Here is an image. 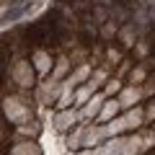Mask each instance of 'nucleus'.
<instances>
[{
	"mask_svg": "<svg viewBox=\"0 0 155 155\" xmlns=\"http://www.w3.org/2000/svg\"><path fill=\"white\" fill-rule=\"evenodd\" d=\"M3 116H5L11 124H23V122H31L34 119V104L23 96V91L18 93H11L3 98Z\"/></svg>",
	"mask_w": 155,
	"mask_h": 155,
	"instance_id": "f257e3e1",
	"label": "nucleus"
},
{
	"mask_svg": "<svg viewBox=\"0 0 155 155\" xmlns=\"http://www.w3.org/2000/svg\"><path fill=\"white\" fill-rule=\"evenodd\" d=\"M11 80L18 85V91H34V85H36V72H34V67H31V60H23V57L13 60Z\"/></svg>",
	"mask_w": 155,
	"mask_h": 155,
	"instance_id": "f03ea898",
	"label": "nucleus"
},
{
	"mask_svg": "<svg viewBox=\"0 0 155 155\" xmlns=\"http://www.w3.org/2000/svg\"><path fill=\"white\" fill-rule=\"evenodd\" d=\"M34 96H36V104H54L57 96H60V80H54V78H41L36 85H34Z\"/></svg>",
	"mask_w": 155,
	"mask_h": 155,
	"instance_id": "7ed1b4c3",
	"label": "nucleus"
},
{
	"mask_svg": "<svg viewBox=\"0 0 155 155\" xmlns=\"http://www.w3.org/2000/svg\"><path fill=\"white\" fill-rule=\"evenodd\" d=\"M52 65H54V54H52V49H47V47H36V49L31 52V67H34V72H36L39 78H49Z\"/></svg>",
	"mask_w": 155,
	"mask_h": 155,
	"instance_id": "20e7f679",
	"label": "nucleus"
},
{
	"mask_svg": "<svg viewBox=\"0 0 155 155\" xmlns=\"http://www.w3.org/2000/svg\"><path fill=\"white\" fill-rule=\"evenodd\" d=\"M106 140V129L104 124H83V132H80V147H98Z\"/></svg>",
	"mask_w": 155,
	"mask_h": 155,
	"instance_id": "39448f33",
	"label": "nucleus"
},
{
	"mask_svg": "<svg viewBox=\"0 0 155 155\" xmlns=\"http://www.w3.org/2000/svg\"><path fill=\"white\" fill-rule=\"evenodd\" d=\"M80 122V111L75 109V106H70V109H62L54 114V129H60V132H70L72 127H78Z\"/></svg>",
	"mask_w": 155,
	"mask_h": 155,
	"instance_id": "423d86ee",
	"label": "nucleus"
},
{
	"mask_svg": "<svg viewBox=\"0 0 155 155\" xmlns=\"http://www.w3.org/2000/svg\"><path fill=\"white\" fill-rule=\"evenodd\" d=\"M104 98H106V96L101 93V91H96V93L78 109V111H80V122H96V116H98L101 106H104Z\"/></svg>",
	"mask_w": 155,
	"mask_h": 155,
	"instance_id": "0eeeda50",
	"label": "nucleus"
},
{
	"mask_svg": "<svg viewBox=\"0 0 155 155\" xmlns=\"http://www.w3.org/2000/svg\"><path fill=\"white\" fill-rule=\"evenodd\" d=\"M122 124H124V132H137V129L145 127V114H142V104L132 106V109L122 111Z\"/></svg>",
	"mask_w": 155,
	"mask_h": 155,
	"instance_id": "6e6552de",
	"label": "nucleus"
},
{
	"mask_svg": "<svg viewBox=\"0 0 155 155\" xmlns=\"http://www.w3.org/2000/svg\"><path fill=\"white\" fill-rule=\"evenodd\" d=\"M116 101H119V106H122V111L132 109V106H140L142 104V88L140 85H124L122 91H119V96H116Z\"/></svg>",
	"mask_w": 155,
	"mask_h": 155,
	"instance_id": "1a4fd4ad",
	"label": "nucleus"
},
{
	"mask_svg": "<svg viewBox=\"0 0 155 155\" xmlns=\"http://www.w3.org/2000/svg\"><path fill=\"white\" fill-rule=\"evenodd\" d=\"M93 67H96V65H93L91 60L80 62V65H75V67L70 70V75H67V80H70V83L75 85V88H78V85H83L85 80L91 78V72H93Z\"/></svg>",
	"mask_w": 155,
	"mask_h": 155,
	"instance_id": "9d476101",
	"label": "nucleus"
},
{
	"mask_svg": "<svg viewBox=\"0 0 155 155\" xmlns=\"http://www.w3.org/2000/svg\"><path fill=\"white\" fill-rule=\"evenodd\" d=\"M119 114H122L119 101H116V98H104V106H101L98 116H96V124H106V122H111V119L119 116Z\"/></svg>",
	"mask_w": 155,
	"mask_h": 155,
	"instance_id": "9b49d317",
	"label": "nucleus"
},
{
	"mask_svg": "<svg viewBox=\"0 0 155 155\" xmlns=\"http://www.w3.org/2000/svg\"><path fill=\"white\" fill-rule=\"evenodd\" d=\"M109 78H111V70H109L106 65H98V67H93V72H91V78L85 80V85H88V88L96 93V91L104 88V83L109 80Z\"/></svg>",
	"mask_w": 155,
	"mask_h": 155,
	"instance_id": "f8f14e48",
	"label": "nucleus"
},
{
	"mask_svg": "<svg viewBox=\"0 0 155 155\" xmlns=\"http://www.w3.org/2000/svg\"><path fill=\"white\" fill-rule=\"evenodd\" d=\"M70 70H72L70 57H67V54H57V57H54V65H52L49 78H54V80H65V78L70 75Z\"/></svg>",
	"mask_w": 155,
	"mask_h": 155,
	"instance_id": "ddd939ff",
	"label": "nucleus"
},
{
	"mask_svg": "<svg viewBox=\"0 0 155 155\" xmlns=\"http://www.w3.org/2000/svg\"><path fill=\"white\" fill-rule=\"evenodd\" d=\"M116 39L122 41V49H132L134 41H137V31H134V23H124V26H119V34H116Z\"/></svg>",
	"mask_w": 155,
	"mask_h": 155,
	"instance_id": "4468645a",
	"label": "nucleus"
},
{
	"mask_svg": "<svg viewBox=\"0 0 155 155\" xmlns=\"http://www.w3.org/2000/svg\"><path fill=\"white\" fill-rule=\"evenodd\" d=\"M11 155H41V147L36 140H21L11 147Z\"/></svg>",
	"mask_w": 155,
	"mask_h": 155,
	"instance_id": "2eb2a0df",
	"label": "nucleus"
},
{
	"mask_svg": "<svg viewBox=\"0 0 155 155\" xmlns=\"http://www.w3.org/2000/svg\"><path fill=\"white\" fill-rule=\"evenodd\" d=\"M147 78H150V70L142 62H137V65H132V70L127 72V85H142Z\"/></svg>",
	"mask_w": 155,
	"mask_h": 155,
	"instance_id": "dca6fc26",
	"label": "nucleus"
},
{
	"mask_svg": "<svg viewBox=\"0 0 155 155\" xmlns=\"http://www.w3.org/2000/svg\"><path fill=\"white\" fill-rule=\"evenodd\" d=\"M122 88H124V80H122V78H116V75H114V78H109V80L104 83V88H101V93H104L106 98H116Z\"/></svg>",
	"mask_w": 155,
	"mask_h": 155,
	"instance_id": "f3484780",
	"label": "nucleus"
},
{
	"mask_svg": "<svg viewBox=\"0 0 155 155\" xmlns=\"http://www.w3.org/2000/svg\"><path fill=\"white\" fill-rule=\"evenodd\" d=\"M116 34H119V23H116L114 18L104 21V23H101V28H98V36H101V39H106V41H114Z\"/></svg>",
	"mask_w": 155,
	"mask_h": 155,
	"instance_id": "a211bd4d",
	"label": "nucleus"
},
{
	"mask_svg": "<svg viewBox=\"0 0 155 155\" xmlns=\"http://www.w3.org/2000/svg\"><path fill=\"white\" fill-rule=\"evenodd\" d=\"M91 96H93V91H91L85 83H83V85H78L75 93H72V106H75V109H80V106H83L85 101L91 98Z\"/></svg>",
	"mask_w": 155,
	"mask_h": 155,
	"instance_id": "6ab92c4d",
	"label": "nucleus"
},
{
	"mask_svg": "<svg viewBox=\"0 0 155 155\" xmlns=\"http://www.w3.org/2000/svg\"><path fill=\"white\" fill-rule=\"evenodd\" d=\"M16 132H18V134H26V137H31V140H36V137H39V132H41V127H39V124L31 119V122L18 124V127H16Z\"/></svg>",
	"mask_w": 155,
	"mask_h": 155,
	"instance_id": "aec40b11",
	"label": "nucleus"
},
{
	"mask_svg": "<svg viewBox=\"0 0 155 155\" xmlns=\"http://www.w3.org/2000/svg\"><path fill=\"white\" fill-rule=\"evenodd\" d=\"M132 49H134V57H137V60H145V57L150 54V41L147 39H137Z\"/></svg>",
	"mask_w": 155,
	"mask_h": 155,
	"instance_id": "412c9836",
	"label": "nucleus"
},
{
	"mask_svg": "<svg viewBox=\"0 0 155 155\" xmlns=\"http://www.w3.org/2000/svg\"><path fill=\"white\" fill-rule=\"evenodd\" d=\"M142 114H145V124H153L155 122V98L147 101V104L142 106Z\"/></svg>",
	"mask_w": 155,
	"mask_h": 155,
	"instance_id": "4be33fe9",
	"label": "nucleus"
},
{
	"mask_svg": "<svg viewBox=\"0 0 155 155\" xmlns=\"http://www.w3.org/2000/svg\"><path fill=\"white\" fill-rule=\"evenodd\" d=\"M114 70H116V78H124V75H127L129 70H132V60H122L119 65L114 67Z\"/></svg>",
	"mask_w": 155,
	"mask_h": 155,
	"instance_id": "5701e85b",
	"label": "nucleus"
},
{
	"mask_svg": "<svg viewBox=\"0 0 155 155\" xmlns=\"http://www.w3.org/2000/svg\"><path fill=\"white\" fill-rule=\"evenodd\" d=\"M75 155H96V147H80Z\"/></svg>",
	"mask_w": 155,
	"mask_h": 155,
	"instance_id": "b1692460",
	"label": "nucleus"
},
{
	"mask_svg": "<svg viewBox=\"0 0 155 155\" xmlns=\"http://www.w3.org/2000/svg\"><path fill=\"white\" fill-rule=\"evenodd\" d=\"M93 3H96V5H106V8L114 5V0H93Z\"/></svg>",
	"mask_w": 155,
	"mask_h": 155,
	"instance_id": "393cba45",
	"label": "nucleus"
}]
</instances>
